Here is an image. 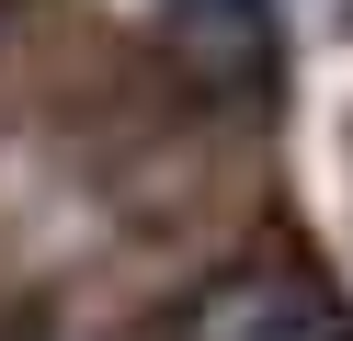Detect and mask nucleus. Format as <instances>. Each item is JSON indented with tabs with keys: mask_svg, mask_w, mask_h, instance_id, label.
<instances>
[{
	"mask_svg": "<svg viewBox=\"0 0 353 341\" xmlns=\"http://www.w3.org/2000/svg\"><path fill=\"white\" fill-rule=\"evenodd\" d=\"M160 341H353V307L296 250H251V262H216L205 285L171 307Z\"/></svg>",
	"mask_w": 353,
	"mask_h": 341,
	"instance_id": "nucleus-1",
	"label": "nucleus"
},
{
	"mask_svg": "<svg viewBox=\"0 0 353 341\" xmlns=\"http://www.w3.org/2000/svg\"><path fill=\"white\" fill-rule=\"evenodd\" d=\"M160 34L216 103H274V68H285L274 0H160Z\"/></svg>",
	"mask_w": 353,
	"mask_h": 341,
	"instance_id": "nucleus-2",
	"label": "nucleus"
}]
</instances>
